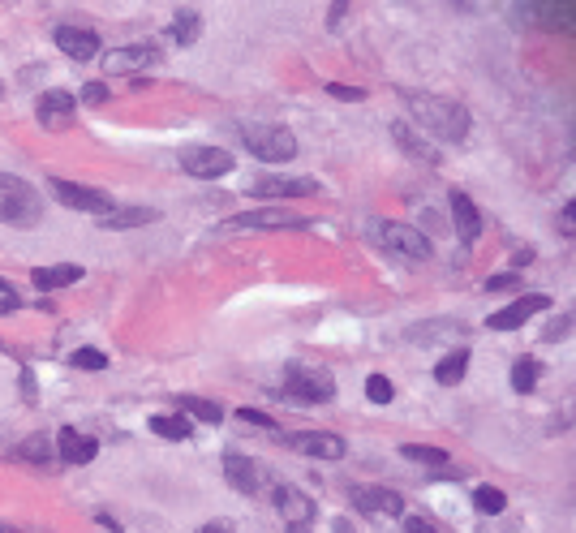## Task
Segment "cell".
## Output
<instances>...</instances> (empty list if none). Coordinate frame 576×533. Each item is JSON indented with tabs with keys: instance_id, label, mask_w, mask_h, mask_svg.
Segmentation results:
<instances>
[{
	"instance_id": "6da1fadb",
	"label": "cell",
	"mask_w": 576,
	"mask_h": 533,
	"mask_svg": "<svg viewBox=\"0 0 576 533\" xmlns=\"http://www.w3.org/2000/svg\"><path fill=\"white\" fill-rule=\"evenodd\" d=\"M400 99L409 104V112L417 117V125L426 134H435L443 142H465L469 138V108L456 104V99H443V95H430V91H400Z\"/></svg>"
},
{
	"instance_id": "7a4b0ae2",
	"label": "cell",
	"mask_w": 576,
	"mask_h": 533,
	"mask_svg": "<svg viewBox=\"0 0 576 533\" xmlns=\"http://www.w3.org/2000/svg\"><path fill=\"white\" fill-rule=\"evenodd\" d=\"M43 220V194L31 181L0 172V224L9 228H35Z\"/></svg>"
},
{
	"instance_id": "3957f363",
	"label": "cell",
	"mask_w": 576,
	"mask_h": 533,
	"mask_svg": "<svg viewBox=\"0 0 576 533\" xmlns=\"http://www.w3.org/2000/svg\"><path fill=\"white\" fill-rule=\"evenodd\" d=\"M241 142H246V151L254 155V160L263 164H288L297 155V138L293 129L284 125H267V121H250L241 125Z\"/></svg>"
},
{
	"instance_id": "277c9868",
	"label": "cell",
	"mask_w": 576,
	"mask_h": 533,
	"mask_svg": "<svg viewBox=\"0 0 576 533\" xmlns=\"http://www.w3.org/2000/svg\"><path fill=\"white\" fill-rule=\"evenodd\" d=\"M284 396L301 400V405H323V400L336 396V379H331L327 370L288 362V366H284Z\"/></svg>"
},
{
	"instance_id": "5b68a950",
	"label": "cell",
	"mask_w": 576,
	"mask_h": 533,
	"mask_svg": "<svg viewBox=\"0 0 576 533\" xmlns=\"http://www.w3.org/2000/svg\"><path fill=\"white\" fill-rule=\"evenodd\" d=\"M233 168H237V160H233V151H224V147H185L181 151V172H190L194 181H220Z\"/></svg>"
},
{
	"instance_id": "8992f818",
	"label": "cell",
	"mask_w": 576,
	"mask_h": 533,
	"mask_svg": "<svg viewBox=\"0 0 576 533\" xmlns=\"http://www.w3.org/2000/svg\"><path fill=\"white\" fill-rule=\"evenodd\" d=\"M52 194H56V203L69 207V211H86V215H108L112 211V198L104 190H91V185H74V181H61L56 177L52 181Z\"/></svg>"
},
{
	"instance_id": "52a82bcc",
	"label": "cell",
	"mask_w": 576,
	"mask_h": 533,
	"mask_svg": "<svg viewBox=\"0 0 576 533\" xmlns=\"http://www.w3.org/2000/svg\"><path fill=\"white\" fill-rule=\"evenodd\" d=\"M310 220L293 207H258V211H241L233 220H224L228 233H237V228H306Z\"/></svg>"
},
{
	"instance_id": "ba28073f",
	"label": "cell",
	"mask_w": 576,
	"mask_h": 533,
	"mask_svg": "<svg viewBox=\"0 0 576 533\" xmlns=\"http://www.w3.org/2000/svg\"><path fill=\"white\" fill-rule=\"evenodd\" d=\"M465 336H469V327L460 323V319H426V323H413L405 331V340L409 344H456V349H465Z\"/></svg>"
},
{
	"instance_id": "9c48e42d",
	"label": "cell",
	"mask_w": 576,
	"mask_h": 533,
	"mask_svg": "<svg viewBox=\"0 0 576 533\" xmlns=\"http://www.w3.org/2000/svg\"><path fill=\"white\" fill-rule=\"evenodd\" d=\"M555 301L546 297V293H525L521 301H512L508 310H495L491 319H486V327L491 331H516V327H525L534 314H542V310H551Z\"/></svg>"
},
{
	"instance_id": "30bf717a",
	"label": "cell",
	"mask_w": 576,
	"mask_h": 533,
	"mask_svg": "<svg viewBox=\"0 0 576 533\" xmlns=\"http://www.w3.org/2000/svg\"><path fill=\"white\" fill-rule=\"evenodd\" d=\"M379 241L387 250L405 254V258H430V237L417 233V228H409V224H400V220L379 224Z\"/></svg>"
},
{
	"instance_id": "8fae6325",
	"label": "cell",
	"mask_w": 576,
	"mask_h": 533,
	"mask_svg": "<svg viewBox=\"0 0 576 533\" xmlns=\"http://www.w3.org/2000/svg\"><path fill=\"white\" fill-rule=\"evenodd\" d=\"M284 443L301 456H319V460H340L344 456V439L331 435V430H293V435H284Z\"/></svg>"
},
{
	"instance_id": "7c38bea8",
	"label": "cell",
	"mask_w": 576,
	"mask_h": 533,
	"mask_svg": "<svg viewBox=\"0 0 576 533\" xmlns=\"http://www.w3.org/2000/svg\"><path fill=\"white\" fill-rule=\"evenodd\" d=\"M160 65H164L160 48H147V43H138V48H112L104 56L108 74H142V69H160Z\"/></svg>"
},
{
	"instance_id": "4fadbf2b",
	"label": "cell",
	"mask_w": 576,
	"mask_h": 533,
	"mask_svg": "<svg viewBox=\"0 0 576 533\" xmlns=\"http://www.w3.org/2000/svg\"><path fill=\"white\" fill-rule=\"evenodd\" d=\"M250 194L288 203V198H314V194H319V181H310V177H263V181L250 185Z\"/></svg>"
},
{
	"instance_id": "5bb4252c",
	"label": "cell",
	"mask_w": 576,
	"mask_h": 533,
	"mask_svg": "<svg viewBox=\"0 0 576 533\" xmlns=\"http://www.w3.org/2000/svg\"><path fill=\"white\" fill-rule=\"evenodd\" d=\"M353 508L366 516H405V499H400V491H387V486H357Z\"/></svg>"
},
{
	"instance_id": "9a60e30c",
	"label": "cell",
	"mask_w": 576,
	"mask_h": 533,
	"mask_svg": "<svg viewBox=\"0 0 576 533\" xmlns=\"http://www.w3.org/2000/svg\"><path fill=\"white\" fill-rule=\"evenodd\" d=\"M224 478L233 482L237 495H258V491H263V469H258L250 456H241V452L224 456Z\"/></svg>"
},
{
	"instance_id": "2e32d148",
	"label": "cell",
	"mask_w": 576,
	"mask_h": 533,
	"mask_svg": "<svg viewBox=\"0 0 576 533\" xmlns=\"http://www.w3.org/2000/svg\"><path fill=\"white\" fill-rule=\"evenodd\" d=\"M52 39H56V48H61L69 61H91V56L99 52V35L86 31V26H56Z\"/></svg>"
},
{
	"instance_id": "e0dca14e",
	"label": "cell",
	"mask_w": 576,
	"mask_h": 533,
	"mask_svg": "<svg viewBox=\"0 0 576 533\" xmlns=\"http://www.w3.org/2000/svg\"><path fill=\"white\" fill-rule=\"evenodd\" d=\"M78 112V99L69 91H43L39 95V125L43 129H65Z\"/></svg>"
},
{
	"instance_id": "ac0fdd59",
	"label": "cell",
	"mask_w": 576,
	"mask_h": 533,
	"mask_svg": "<svg viewBox=\"0 0 576 533\" xmlns=\"http://www.w3.org/2000/svg\"><path fill=\"white\" fill-rule=\"evenodd\" d=\"M56 456H61L65 465H91L99 456V439L78 435L74 426H61V435H56Z\"/></svg>"
},
{
	"instance_id": "d6986e66",
	"label": "cell",
	"mask_w": 576,
	"mask_h": 533,
	"mask_svg": "<svg viewBox=\"0 0 576 533\" xmlns=\"http://www.w3.org/2000/svg\"><path fill=\"white\" fill-rule=\"evenodd\" d=\"M452 224L460 241H478L482 237V211L465 190H452Z\"/></svg>"
},
{
	"instance_id": "ffe728a7",
	"label": "cell",
	"mask_w": 576,
	"mask_h": 533,
	"mask_svg": "<svg viewBox=\"0 0 576 533\" xmlns=\"http://www.w3.org/2000/svg\"><path fill=\"white\" fill-rule=\"evenodd\" d=\"M392 138H396V147L409 155V160H417V164H430L435 168L439 164V147H430V142L417 134L413 125H405V121H392Z\"/></svg>"
},
{
	"instance_id": "44dd1931",
	"label": "cell",
	"mask_w": 576,
	"mask_h": 533,
	"mask_svg": "<svg viewBox=\"0 0 576 533\" xmlns=\"http://www.w3.org/2000/svg\"><path fill=\"white\" fill-rule=\"evenodd\" d=\"M271 499H276V508H280L293 525H310V516H314V499H310V495L293 491V486H276V491H271Z\"/></svg>"
},
{
	"instance_id": "7402d4cb",
	"label": "cell",
	"mask_w": 576,
	"mask_h": 533,
	"mask_svg": "<svg viewBox=\"0 0 576 533\" xmlns=\"http://www.w3.org/2000/svg\"><path fill=\"white\" fill-rule=\"evenodd\" d=\"M82 276H86V271L74 267V263H52V267H35V271H31V280H35L39 293H52V288H69V284H78Z\"/></svg>"
},
{
	"instance_id": "603a6c76",
	"label": "cell",
	"mask_w": 576,
	"mask_h": 533,
	"mask_svg": "<svg viewBox=\"0 0 576 533\" xmlns=\"http://www.w3.org/2000/svg\"><path fill=\"white\" fill-rule=\"evenodd\" d=\"M155 220H160L155 207H112L108 215H99V228H142Z\"/></svg>"
},
{
	"instance_id": "cb8c5ba5",
	"label": "cell",
	"mask_w": 576,
	"mask_h": 533,
	"mask_svg": "<svg viewBox=\"0 0 576 533\" xmlns=\"http://www.w3.org/2000/svg\"><path fill=\"white\" fill-rule=\"evenodd\" d=\"M465 370H469V349H452L435 366V379H439V387H456L460 379H465Z\"/></svg>"
},
{
	"instance_id": "d4e9b609",
	"label": "cell",
	"mask_w": 576,
	"mask_h": 533,
	"mask_svg": "<svg viewBox=\"0 0 576 533\" xmlns=\"http://www.w3.org/2000/svg\"><path fill=\"white\" fill-rule=\"evenodd\" d=\"M177 409H181V417L194 413L198 422H207V426H220L224 422V409L215 405V400H203V396H177Z\"/></svg>"
},
{
	"instance_id": "484cf974",
	"label": "cell",
	"mask_w": 576,
	"mask_h": 533,
	"mask_svg": "<svg viewBox=\"0 0 576 533\" xmlns=\"http://www.w3.org/2000/svg\"><path fill=\"white\" fill-rule=\"evenodd\" d=\"M151 435H160V439H172V443H185L194 435V426L185 422L181 413H172V417H151Z\"/></svg>"
},
{
	"instance_id": "4316f807",
	"label": "cell",
	"mask_w": 576,
	"mask_h": 533,
	"mask_svg": "<svg viewBox=\"0 0 576 533\" xmlns=\"http://www.w3.org/2000/svg\"><path fill=\"white\" fill-rule=\"evenodd\" d=\"M168 35L177 39L181 48H190V43H198V35H203V18H198L194 9H185V13H177V22H172Z\"/></svg>"
},
{
	"instance_id": "83f0119b",
	"label": "cell",
	"mask_w": 576,
	"mask_h": 533,
	"mask_svg": "<svg viewBox=\"0 0 576 533\" xmlns=\"http://www.w3.org/2000/svg\"><path fill=\"white\" fill-rule=\"evenodd\" d=\"M538 379H542V366L534 362V357H521V362L512 366V387H516L521 396H525V392H534Z\"/></svg>"
},
{
	"instance_id": "f1b7e54d",
	"label": "cell",
	"mask_w": 576,
	"mask_h": 533,
	"mask_svg": "<svg viewBox=\"0 0 576 533\" xmlns=\"http://www.w3.org/2000/svg\"><path fill=\"white\" fill-rule=\"evenodd\" d=\"M18 460H26V465H48L52 460V443L43 439V435H31V439H22V448L13 452Z\"/></svg>"
},
{
	"instance_id": "f546056e",
	"label": "cell",
	"mask_w": 576,
	"mask_h": 533,
	"mask_svg": "<svg viewBox=\"0 0 576 533\" xmlns=\"http://www.w3.org/2000/svg\"><path fill=\"white\" fill-rule=\"evenodd\" d=\"M400 452H405L409 460H417V465H430V469H443V465H448V452H443V448H430V443H405Z\"/></svg>"
},
{
	"instance_id": "4dcf8cb0",
	"label": "cell",
	"mask_w": 576,
	"mask_h": 533,
	"mask_svg": "<svg viewBox=\"0 0 576 533\" xmlns=\"http://www.w3.org/2000/svg\"><path fill=\"white\" fill-rule=\"evenodd\" d=\"M473 503H478V512H486V516H499L503 508H508V495L495 491V486H478V491H473Z\"/></svg>"
},
{
	"instance_id": "1f68e13d",
	"label": "cell",
	"mask_w": 576,
	"mask_h": 533,
	"mask_svg": "<svg viewBox=\"0 0 576 533\" xmlns=\"http://www.w3.org/2000/svg\"><path fill=\"white\" fill-rule=\"evenodd\" d=\"M392 396H396L392 379H387V374H370V379H366V400H370V405H392Z\"/></svg>"
},
{
	"instance_id": "d6a6232c",
	"label": "cell",
	"mask_w": 576,
	"mask_h": 533,
	"mask_svg": "<svg viewBox=\"0 0 576 533\" xmlns=\"http://www.w3.org/2000/svg\"><path fill=\"white\" fill-rule=\"evenodd\" d=\"M18 310H22L18 288H13L9 280H0V319H9V314H18Z\"/></svg>"
},
{
	"instance_id": "836d02e7",
	"label": "cell",
	"mask_w": 576,
	"mask_h": 533,
	"mask_svg": "<svg viewBox=\"0 0 576 533\" xmlns=\"http://www.w3.org/2000/svg\"><path fill=\"white\" fill-rule=\"evenodd\" d=\"M69 362H74L78 370H104V366H108V357L99 353V349H78L74 357H69Z\"/></svg>"
},
{
	"instance_id": "e575fe53",
	"label": "cell",
	"mask_w": 576,
	"mask_h": 533,
	"mask_svg": "<svg viewBox=\"0 0 576 533\" xmlns=\"http://www.w3.org/2000/svg\"><path fill=\"white\" fill-rule=\"evenodd\" d=\"M78 104H91V108L108 104V86H104V82H86V86H82V95H78Z\"/></svg>"
},
{
	"instance_id": "d590c367",
	"label": "cell",
	"mask_w": 576,
	"mask_h": 533,
	"mask_svg": "<svg viewBox=\"0 0 576 533\" xmlns=\"http://www.w3.org/2000/svg\"><path fill=\"white\" fill-rule=\"evenodd\" d=\"M237 417H241V422H246V426H263V430H276V417H271V413H263V409H237Z\"/></svg>"
},
{
	"instance_id": "8d00e7d4",
	"label": "cell",
	"mask_w": 576,
	"mask_h": 533,
	"mask_svg": "<svg viewBox=\"0 0 576 533\" xmlns=\"http://www.w3.org/2000/svg\"><path fill=\"white\" fill-rule=\"evenodd\" d=\"M405 533H443L430 516H405Z\"/></svg>"
},
{
	"instance_id": "74e56055",
	"label": "cell",
	"mask_w": 576,
	"mask_h": 533,
	"mask_svg": "<svg viewBox=\"0 0 576 533\" xmlns=\"http://www.w3.org/2000/svg\"><path fill=\"white\" fill-rule=\"evenodd\" d=\"M327 95H336V99H353V104H357V99H366L362 86H344V82H331V86H327Z\"/></svg>"
},
{
	"instance_id": "f35d334b",
	"label": "cell",
	"mask_w": 576,
	"mask_h": 533,
	"mask_svg": "<svg viewBox=\"0 0 576 533\" xmlns=\"http://www.w3.org/2000/svg\"><path fill=\"white\" fill-rule=\"evenodd\" d=\"M512 284H516L512 271H503V276H491V280H486V288H491V293H503V288H512Z\"/></svg>"
},
{
	"instance_id": "ab89813d",
	"label": "cell",
	"mask_w": 576,
	"mask_h": 533,
	"mask_svg": "<svg viewBox=\"0 0 576 533\" xmlns=\"http://www.w3.org/2000/svg\"><path fill=\"white\" fill-rule=\"evenodd\" d=\"M568 327H572V319H568V314H564V319H555L551 327H546V336H542V340H559V336H564Z\"/></svg>"
},
{
	"instance_id": "60d3db41",
	"label": "cell",
	"mask_w": 576,
	"mask_h": 533,
	"mask_svg": "<svg viewBox=\"0 0 576 533\" xmlns=\"http://www.w3.org/2000/svg\"><path fill=\"white\" fill-rule=\"evenodd\" d=\"M559 228H564V237H572V233H576V215H572V203L564 207V220H559Z\"/></svg>"
},
{
	"instance_id": "b9f144b4",
	"label": "cell",
	"mask_w": 576,
	"mask_h": 533,
	"mask_svg": "<svg viewBox=\"0 0 576 533\" xmlns=\"http://www.w3.org/2000/svg\"><path fill=\"white\" fill-rule=\"evenodd\" d=\"M22 396L35 400V374H31V370H22Z\"/></svg>"
},
{
	"instance_id": "7bdbcfd3",
	"label": "cell",
	"mask_w": 576,
	"mask_h": 533,
	"mask_svg": "<svg viewBox=\"0 0 576 533\" xmlns=\"http://www.w3.org/2000/svg\"><path fill=\"white\" fill-rule=\"evenodd\" d=\"M344 13H349V5H344V0H340V5H331L327 22H331V26H340V22H344Z\"/></svg>"
},
{
	"instance_id": "ee69618b",
	"label": "cell",
	"mask_w": 576,
	"mask_h": 533,
	"mask_svg": "<svg viewBox=\"0 0 576 533\" xmlns=\"http://www.w3.org/2000/svg\"><path fill=\"white\" fill-rule=\"evenodd\" d=\"M194 533H233V525H228V521H211V525H203V529H194Z\"/></svg>"
},
{
	"instance_id": "f6af8a7d",
	"label": "cell",
	"mask_w": 576,
	"mask_h": 533,
	"mask_svg": "<svg viewBox=\"0 0 576 533\" xmlns=\"http://www.w3.org/2000/svg\"><path fill=\"white\" fill-rule=\"evenodd\" d=\"M95 521H99V525H104V529H112V533H125V529H121L117 521H112V516H108V512H95Z\"/></svg>"
},
{
	"instance_id": "bcb514c9",
	"label": "cell",
	"mask_w": 576,
	"mask_h": 533,
	"mask_svg": "<svg viewBox=\"0 0 576 533\" xmlns=\"http://www.w3.org/2000/svg\"><path fill=\"white\" fill-rule=\"evenodd\" d=\"M0 533H22V529H13V525H5V521H0Z\"/></svg>"
},
{
	"instance_id": "7dc6e473",
	"label": "cell",
	"mask_w": 576,
	"mask_h": 533,
	"mask_svg": "<svg viewBox=\"0 0 576 533\" xmlns=\"http://www.w3.org/2000/svg\"><path fill=\"white\" fill-rule=\"evenodd\" d=\"M288 533H310V525H293V529H288Z\"/></svg>"
},
{
	"instance_id": "c3c4849f",
	"label": "cell",
	"mask_w": 576,
	"mask_h": 533,
	"mask_svg": "<svg viewBox=\"0 0 576 533\" xmlns=\"http://www.w3.org/2000/svg\"><path fill=\"white\" fill-rule=\"evenodd\" d=\"M0 99H5V86H0Z\"/></svg>"
}]
</instances>
